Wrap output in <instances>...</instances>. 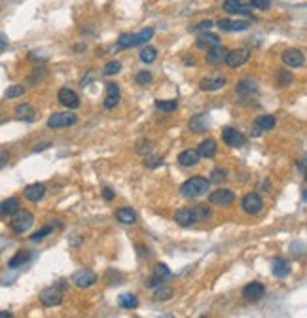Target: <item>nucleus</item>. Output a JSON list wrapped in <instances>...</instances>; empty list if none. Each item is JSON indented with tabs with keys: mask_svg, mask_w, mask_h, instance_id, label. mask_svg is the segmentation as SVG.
Returning <instances> with one entry per match:
<instances>
[{
	"mask_svg": "<svg viewBox=\"0 0 307 318\" xmlns=\"http://www.w3.org/2000/svg\"><path fill=\"white\" fill-rule=\"evenodd\" d=\"M209 186H211V180L203 178V176H194L186 180L180 186V194L188 199H195V197H201L209 192Z\"/></svg>",
	"mask_w": 307,
	"mask_h": 318,
	"instance_id": "obj_1",
	"label": "nucleus"
},
{
	"mask_svg": "<svg viewBox=\"0 0 307 318\" xmlns=\"http://www.w3.org/2000/svg\"><path fill=\"white\" fill-rule=\"evenodd\" d=\"M154 36V29L152 27H146L142 29L140 32H135V34H121L118 38V48L119 50H127V48H135V46H140V44H146V40H150Z\"/></svg>",
	"mask_w": 307,
	"mask_h": 318,
	"instance_id": "obj_2",
	"label": "nucleus"
},
{
	"mask_svg": "<svg viewBox=\"0 0 307 318\" xmlns=\"http://www.w3.org/2000/svg\"><path fill=\"white\" fill-rule=\"evenodd\" d=\"M32 224H34V216H32V212L21 210V208H19L17 212H13V218H12V222H10L13 233H19V235L31 229Z\"/></svg>",
	"mask_w": 307,
	"mask_h": 318,
	"instance_id": "obj_3",
	"label": "nucleus"
},
{
	"mask_svg": "<svg viewBox=\"0 0 307 318\" xmlns=\"http://www.w3.org/2000/svg\"><path fill=\"white\" fill-rule=\"evenodd\" d=\"M76 116L72 112H55L48 118V127L50 129H63V127H70L76 123Z\"/></svg>",
	"mask_w": 307,
	"mask_h": 318,
	"instance_id": "obj_4",
	"label": "nucleus"
},
{
	"mask_svg": "<svg viewBox=\"0 0 307 318\" xmlns=\"http://www.w3.org/2000/svg\"><path fill=\"white\" fill-rule=\"evenodd\" d=\"M40 301L46 307H57L63 301V290L59 286H50L40 292Z\"/></svg>",
	"mask_w": 307,
	"mask_h": 318,
	"instance_id": "obj_5",
	"label": "nucleus"
},
{
	"mask_svg": "<svg viewBox=\"0 0 307 318\" xmlns=\"http://www.w3.org/2000/svg\"><path fill=\"white\" fill-rule=\"evenodd\" d=\"M175 222L182 227H190V225L197 224V214H195V206H184L175 212Z\"/></svg>",
	"mask_w": 307,
	"mask_h": 318,
	"instance_id": "obj_6",
	"label": "nucleus"
},
{
	"mask_svg": "<svg viewBox=\"0 0 307 318\" xmlns=\"http://www.w3.org/2000/svg\"><path fill=\"white\" fill-rule=\"evenodd\" d=\"M249 59H251V51L247 50V48H239V50L228 51L226 61L224 62H226L228 67H232V69H237V67H243Z\"/></svg>",
	"mask_w": 307,
	"mask_h": 318,
	"instance_id": "obj_7",
	"label": "nucleus"
},
{
	"mask_svg": "<svg viewBox=\"0 0 307 318\" xmlns=\"http://www.w3.org/2000/svg\"><path fill=\"white\" fill-rule=\"evenodd\" d=\"M241 208L247 214H258L263 208V201L258 194H247L241 201Z\"/></svg>",
	"mask_w": 307,
	"mask_h": 318,
	"instance_id": "obj_8",
	"label": "nucleus"
},
{
	"mask_svg": "<svg viewBox=\"0 0 307 318\" xmlns=\"http://www.w3.org/2000/svg\"><path fill=\"white\" fill-rule=\"evenodd\" d=\"M222 140L228 144V146H232V148H241L244 146L247 142V138L241 131L237 129H233V127H226V129H222Z\"/></svg>",
	"mask_w": 307,
	"mask_h": 318,
	"instance_id": "obj_9",
	"label": "nucleus"
},
{
	"mask_svg": "<svg viewBox=\"0 0 307 318\" xmlns=\"http://www.w3.org/2000/svg\"><path fill=\"white\" fill-rule=\"evenodd\" d=\"M209 201H211L213 205L228 206L235 201V194H233L232 189H228V187H220V189H216V192H213V194L209 195Z\"/></svg>",
	"mask_w": 307,
	"mask_h": 318,
	"instance_id": "obj_10",
	"label": "nucleus"
},
{
	"mask_svg": "<svg viewBox=\"0 0 307 318\" xmlns=\"http://www.w3.org/2000/svg\"><path fill=\"white\" fill-rule=\"evenodd\" d=\"M72 282L78 288H89L97 282V274L93 271H89V269H80V271H76L72 274Z\"/></svg>",
	"mask_w": 307,
	"mask_h": 318,
	"instance_id": "obj_11",
	"label": "nucleus"
},
{
	"mask_svg": "<svg viewBox=\"0 0 307 318\" xmlns=\"http://www.w3.org/2000/svg\"><path fill=\"white\" fill-rule=\"evenodd\" d=\"M282 62L289 65L292 69H298L305 62V57H303V51H300L298 48H289V50L282 51Z\"/></svg>",
	"mask_w": 307,
	"mask_h": 318,
	"instance_id": "obj_12",
	"label": "nucleus"
},
{
	"mask_svg": "<svg viewBox=\"0 0 307 318\" xmlns=\"http://www.w3.org/2000/svg\"><path fill=\"white\" fill-rule=\"evenodd\" d=\"M57 99H59V102L63 106H67L69 110H74V108L80 106V97H78V93H76L74 89H70V88L61 89L59 95H57Z\"/></svg>",
	"mask_w": 307,
	"mask_h": 318,
	"instance_id": "obj_13",
	"label": "nucleus"
},
{
	"mask_svg": "<svg viewBox=\"0 0 307 318\" xmlns=\"http://www.w3.org/2000/svg\"><path fill=\"white\" fill-rule=\"evenodd\" d=\"M265 295V286L262 282H251L243 288V298L247 301H260Z\"/></svg>",
	"mask_w": 307,
	"mask_h": 318,
	"instance_id": "obj_14",
	"label": "nucleus"
},
{
	"mask_svg": "<svg viewBox=\"0 0 307 318\" xmlns=\"http://www.w3.org/2000/svg\"><path fill=\"white\" fill-rule=\"evenodd\" d=\"M119 99H121V93H119V86L114 83V81H108L107 83V95H105V108H116L119 104Z\"/></svg>",
	"mask_w": 307,
	"mask_h": 318,
	"instance_id": "obj_15",
	"label": "nucleus"
},
{
	"mask_svg": "<svg viewBox=\"0 0 307 318\" xmlns=\"http://www.w3.org/2000/svg\"><path fill=\"white\" fill-rule=\"evenodd\" d=\"M220 31H226V32H241V31H247L251 23L249 21H232V19H220L218 23H216Z\"/></svg>",
	"mask_w": 307,
	"mask_h": 318,
	"instance_id": "obj_16",
	"label": "nucleus"
},
{
	"mask_svg": "<svg viewBox=\"0 0 307 318\" xmlns=\"http://www.w3.org/2000/svg\"><path fill=\"white\" fill-rule=\"evenodd\" d=\"M224 86H226V78L224 76H209V78H203L199 81L201 91H218Z\"/></svg>",
	"mask_w": 307,
	"mask_h": 318,
	"instance_id": "obj_17",
	"label": "nucleus"
},
{
	"mask_svg": "<svg viewBox=\"0 0 307 318\" xmlns=\"http://www.w3.org/2000/svg\"><path fill=\"white\" fill-rule=\"evenodd\" d=\"M228 51L224 46H214V48H209L207 50V55H205V61L211 62V65H222V62L226 61V55Z\"/></svg>",
	"mask_w": 307,
	"mask_h": 318,
	"instance_id": "obj_18",
	"label": "nucleus"
},
{
	"mask_svg": "<svg viewBox=\"0 0 307 318\" xmlns=\"http://www.w3.org/2000/svg\"><path fill=\"white\" fill-rule=\"evenodd\" d=\"M290 263L286 262V260H282V258H273L271 260V273H273V277H277V279H286L290 274Z\"/></svg>",
	"mask_w": 307,
	"mask_h": 318,
	"instance_id": "obj_19",
	"label": "nucleus"
},
{
	"mask_svg": "<svg viewBox=\"0 0 307 318\" xmlns=\"http://www.w3.org/2000/svg\"><path fill=\"white\" fill-rule=\"evenodd\" d=\"M23 194H25V199L32 201V203H36V201H40L46 195V186H44V184H40V182H36V184L27 186Z\"/></svg>",
	"mask_w": 307,
	"mask_h": 318,
	"instance_id": "obj_20",
	"label": "nucleus"
},
{
	"mask_svg": "<svg viewBox=\"0 0 307 318\" xmlns=\"http://www.w3.org/2000/svg\"><path fill=\"white\" fill-rule=\"evenodd\" d=\"M216 152H218V146H216V142H214L213 138H207V140H203V142L197 146V154H199V157H205V159L214 157L216 156Z\"/></svg>",
	"mask_w": 307,
	"mask_h": 318,
	"instance_id": "obj_21",
	"label": "nucleus"
},
{
	"mask_svg": "<svg viewBox=\"0 0 307 318\" xmlns=\"http://www.w3.org/2000/svg\"><path fill=\"white\" fill-rule=\"evenodd\" d=\"M220 44V36L218 34H213V32H203L199 38H197V48L201 50H209V48H214V46Z\"/></svg>",
	"mask_w": 307,
	"mask_h": 318,
	"instance_id": "obj_22",
	"label": "nucleus"
},
{
	"mask_svg": "<svg viewBox=\"0 0 307 318\" xmlns=\"http://www.w3.org/2000/svg\"><path fill=\"white\" fill-rule=\"evenodd\" d=\"M224 10L228 13H233V15H251V6L247 4H237L233 0H226L224 2Z\"/></svg>",
	"mask_w": 307,
	"mask_h": 318,
	"instance_id": "obj_23",
	"label": "nucleus"
},
{
	"mask_svg": "<svg viewBox=\"0 0 307 318\" xmlns=\"http://www.w3.org/2000/svg\"><path fill=\"white\" fill-rule=\"evenodd\" d=\"M178 163L182 167H195L199 163V154H197V150H184L178 156Z\"/></svg>",
	"mask_w": 307,
	"mask_h": 318,
	"instance_id": "obj_24",
	"label": "nucleus"
},
{
	"mask_svg": "<svg viewBox=\"0 0 307 318\" xmlns=\"http://www.w3.org/2000/svg\"><path fill=\"white\" fill-rule=\"evenodd\" d=\"M254 127H258L260 131H271V129L275 127V116H271V114H262V116H258L256 121H254Z\"/></svg>",
	"mask_w": 307,
	"mask_h": 318,
	"instance_id": "obj_25",
	"label": "nucleus"
},
{
	"mask_svg": "<svg viewBox=\"0 0 307 318\" xmlns=\"http://www.w3.org/2000/svg\"><path fill=\"white\" fill-rule=\"evenodd\" d=\"M19 210V199L17 197H10L0 203V216H10L13 212Z\"/></svg>",
	"mask_w": 307,
	"mask_h": 318,
	"instance_id": "obj_26",
	"label": "nucleus"
},
{
	"mask_svg": "<svg viewBox=\"0 0 307 318\" xmlns=\"http://www.w3.org/2000/svg\"><path fill=\"white\" fill-rule=\"evenodd\" d=\"M209 127V119L205 114H199V116H194V118L190 119V129L194 133H203L207 131Z\"/></svg>",
	"mask_w": 307,
	"mask_h": 318,
	"instance_id": "obj_27",
	"label": "nucleus"
},
{
	"mask_svg": "<svg viewBox=\"0 0 307 318\" xmlns=\"http://www.w3.org/2000/svg\"><path fill=\"white\" fill-rule=\"evenodd\" d=\"M29 260H31V252H29V250H19L17 254L8 262V267L17 269V267H21V265H25Z\"/></svg>",
	"mask_w": 307,
	"mask_h": 318,
	"instance_id": "obj_28",
	"label": "nucleus"
},
{
	"mask_svg": "<svg viewBox=\"0 0 307 318\" xmlns=\"http://www.w3.org/2000/svg\"><path fill=\"white\" fill-rule=\"evenodd\" d=\"M116 218L121 222V224H127V225H133L135 222H137V214L131 210V208H118L116 210Z\"/></svg>",
	"mask_w": 307,
	"mask_h": 318,
	"instance_id": "obj_29",
	"label": "nucleus"
},
{
	"mask_svg": "<svg viewBox=\"0 0 307 318\" xmlns=\"http://www.w3.org/2000/svg\"><path fill=\"white\" fill-rule=\"evenodd\" d=\"M15 116H17L19 119H25V121H32V119L36 118V112H34V108H32L31 104H19L17 108H15Z\"/></svg>",
	"mask_w": 307,
	"mask_h": 318,
	"instance_id": "obj_30",
	"label": "nucleus"
},
{
	"mask_svg": "<svg viewBox=\"0 0 307 318\" xmlns=\"http://www.w3.org/2000/svg\"><path fill=\"white\" fill-rule=\"evenodd\" d=\"M118 303L121 309H137L138 307V300L135 293H121L118 298Z\"/></svg>",
	"mask_w": 307,
	"mask_h": 318,
	"instance_id": "obj_31",
	"label": "nucleus"
},
{
	"mask_svg": "<svg viewBox=\"0 0 307 318\" xmlns=\"http://www.w3.org/2000/svg\"><path fill=\"white\" fill-rule=\"evenodd\" d=\"M256 89H258L256 81L249 80V78H247V80H241L237 86H235V91H237L239 95H251V93H254Z\"/></svg>",
	"mask_w": 307,
	"mask_h": 318,
	"instance_id": "obj_32",
	"label": "nucleus"
},
{
	"mask_svg": "<svg viewBox=\"0 0 307 318\" xmlns=\"http://www.w3.org/2000/svg\"><path fill=\"white\" fill-rule=\"evenodd\" d=\"M138 55H140V61L146 62V65H150V62H154L157 59V50L154 46H146V48L140 50Z\"/></svg>",
	"mask_w": 307,
	"mask_h": 318,
	"instance_id": "obj_33",
	"label": "nucleus"
},
{
	"mask_svg": "<svg viewBox=\"0 0 307 318\" xmlns=\"http://www.w3.org/2000/svg\"><path fill=\"white\" fill-rule=\"evenodd\" d=\"M277 86L279 88H284V86H290L292 81H294V76L290 74V72H286V70H277Z\"/></svg>",
	"mask_w": 307,
	"mask_h": 318,
	"instance_id": "obj_34",
	"label": "nucleus"
},
{
	"mask_svg": "<svg viewBox=\"0 0 307 318\" xmlns=\"http://www.w3.org/2000/svg\"><path fill=\"white\" fill-rule=\"evenodd\" d=\"M173 298V290L167 286H157L156 293H154V300L156 301H169Z\"/></svg>",
	"mask_w": 307,
	"mask_h": 318,
	"instance_id": "obj_35",
	"label": "nucleus"
},
{
	"mask_svg": "<svg viewBox=\"0 0 307 318\" xmlns=\"http://www.w3.org/2000/svg\"><path fill=\"white\" fill-rule=\"evenodd\" d=\"M156 108L161 112H173L178 108V100H156Z\"/></svg>",
	"mask_w": 307,
	"mask_h": 318,
	"instance_id": "obj_36",
	"label": "nucleus"
},
{
	"mask_svg": "<svg viewBox=\"0 0 307 318\" xmlns=\"http://www.w3.org/2000/svg\"><path fill=\"white\" fill-rule=\"evenodd\" d=\"M226 178H228V171H226V168H222V167H216L213 173H211V180L216 182V184L224 182Z\"/></svg>",
	"mask_w": 307,
	"mask_h": 318,
	"instance_id": "obj_37",
	"label": "nucleus"
},
{
	"mask_svg": "<svg viewBox=\"0 0 307 318\" xmlns=\"http://www.w3.org/2000/svg\"><path fill=\"white\" fill-rule=\"evenodd\" d=\"M195 214H197V222H205L207 218H211V208L207 205H197Z\"/></svg>",
	"mask_w": 307,
	"mask_h": 318,
	"instance_id": "obj_38",
	"label": "nucleus"
},
{
	"mask_svg": "<svg viewBox=\"0 0 307 318\" xmlns=\"http://www.w3.org/2000/svg\"><path fill=\"white\" fill-rule=\"evenodd\" d=\"M25 93V88L23 86H10L6 89V99H15V97H21V95Z\"/></svg>",
	"mask_w": 307,
	"mask_h": 318,
	"instance_id": "obj_39",
	"label": "nucleus"
},
{
	"mask_svg": "<svg viewBox=\"0 0 307 318\" xmlns=\"http://www.w3.org/2000/svg\"><path fill=\"white\" fill-rule=\"evenodd\" d=\"M154 274H157V277H161L163 281H165V279H169L171 274V269L167 267V265H165V263H157L156 265V269H154Z\"/></svg>",
	"mask_w": 307,
	"mask_h": 318,
	"instance_id": "obj_40",
	"label": "nucleus"
},
{
	"mask_svg": "<svg viewBox=\"0 0 307 318\" xmlns=\"http://www.w3.org/2000/svg\"><path fill=\"white\" fill-rule=\"evenodd\" d=\"M119 70H121V62L119 61H110L105 65V74H108V76L118 74Z\"/></svg>",
	"mask_w": 307,
	"mask_h": 318,
	"instance_id": "obj_41",
	"label": "nucleus"
},
{
	"mask_svg": "<svg viewBox=\"0 0 307 318\" xmlns=\"http://www.w3.org/2000/svg\"><path fill=\"white\" fill-rule=\"evenodd\" d=\"M135 81H137V83H140V86L150 83V81H152V72H148V70H140V72L135 76Z\"/></svg>",
	"mask_w": 307,
	"mask_h": 318,
	"instance_id": "obj_42",
	"label": "nucleus"
},
{
	"mask_svg": "<svg viewBox=\"0 0 307 318\" xmlns=\"http://www.w3.org/2000/svg\"><path fill=\"white\" fill-rule=\"evenodd\" d=\"M51 231H53V229H51L50 225H46V227H42V229H40V231H36V233H32V235H31V241H42V239H44V237H48V235H50Z\"/></svg>",
	"mask_w": 307,
	"mask_h": 318,
	"instance_id": "obj_43",
	"label": "nucleus"
},
{
	"mask_svg": "<svg viewBox=\"0 0 307 318\" xmlns=\"http://www.w3.org/2000/svg\"><path fill=\"white\" fill-rule=\"evenodd\" d=\"M251 2V8H256V10H268L271 4V0H249Z\"/></svg>",
	"mask_w": 307,
	"mask_h": 318,
	"instance_id": "obj_44",
	"label": "nucleus"
},
{
	"mask_svg": "<svg viewBox=\"0 0 307 318\" xmlns=\"http://www.w3.org/2000/svg\"><path fill=\"white\" fill-rule=\"evenodd\" d=\"M163 284V279L161 277H157V274H152L150 279L146 281V288H157Z\"/></svg>",
	"mask_w": 307,
	"mask_h": 318,
	"instance_id": "obj_45",
	"label": "nucleus"
},
{
	"mask_svg": "<svg viewBox=\"0 0 307 318\" xmlns=\"http://www.w3.org/2000/svg\"><path fill=\"white\" fill-rule=\"evenodd\" d=\"M213 27V21H201V23H197L195 27H190V31H194V32H197V31H209Z\"/></svg>",
	"mask_w": 307,
	"mask_h": 318,
	"instance_id": "obj_46",
	"label": "nucleus"
},
{
	"mask_svg": "<svg viewBox=\"0 0 307 318\" xmlns=\"http://www.w3.org/2000/svg\"><path fill=\"white\" fill-rule=\"evenodd\" d=\"M161 163H163L161 157H145V165H146V167H150V168L159 167Z\"/></svg>",
	"mask_w": 307,
	"mask_h": 318,
	"instance_id": "obj_47",
	"label": "nucleus"
},
{
	"mask_svg": "<svg viewBox=\"0 0 307 318\" xmlns=\"http://www.w3.org/2000/svg\"><path fill=\"white\" fill-rule=\"evenodd\" d=\"M103 197H105L107 201H112L114 199V192L110 189V187H105V189H103Z\"/></svg>",
	"mask_w": 307,
	"mask_h": 318,
	"instance_id": "obj_48",
	"label": "nucleus"
},
{
	"mask_svg": "<svg viewBox=\"0 0 307 318\" xmlns=\"http://www.w3.org/2000/svg\"><path fill=\"white\" fill-rule=\"evenodd\" d=\"M6 46H8V36L4 32H0V50H4Z\"/></svg>",
	"mask_w": 307,
	"mask_h": 318,
	"instance_id": "obj_49",
	"label": "nucleus"
},
{
	"mask_svg": "<svg viewBox=\"0 0 307 318\" xmlns=\"http://www.w3.org/2000/svg\"><path fill=\"white\" fill-rule=\"evenodd\" d=\"M6 161H8V154L6 152H0V168L6 165Z\"/></svg>",
	"mask_w": 307,
	"mask_h": 318,
	"instance_id": "obj_50",
	"label": "nucleus"
},
{
	"mask_svg": "<svg viewBox=\"0 0 307 318\" xmlns=\"http://www.w3.org/2000/svg\"><path fill=\"white\" fill-rule=\"evenodd\" d=\"M46 148H50V142H42V144H36V146H34V152L46 150Z\"/></svg>",
	"mask_w": 307,
	"mask_h": 318,
	"instance_id": "obj_51",
	"label": "nucleus"
},
{
	"mask_svg": "<svg viewBox=\"0 0 307 318\" xmlns=\"http://www.w3.org/2000/svg\"><path fill=\"white\" fill-rule=\"evenodd\" d=\"M0 318H12V312H6V311H0Z\"/></svg>",
	"mask_w": 307,
	"mask_h": 318,
	"instance_id": "obj_52",
	"label": "nucleus"
},
{
	"mask_svg": "<svg viewBox=\"0 0 307 318\" xmlns=\"http://www.w3.org/2000/svg\"><path fill=\"white\" fill-rule=\"evenodd\" d=\"M300 171H301V175L305 173V159H301L300 161Z\"/></svg>",
	"mask_w": 307,
	"mask_h": 318,
	"instance_id": "obj_53",
	"label": "nucleus"
},
{
	"mask_svg": "<svg viewBox=\"0 0 307 318\" xmlns=\"http://www.w3.org/2000/svg\"><path fill=\"white\" fill-rule=\"evenodd\" d=\"M233 2H237V4H247L249 0H233Z\"/></svg>",
	"mask_w": 307,
	"mask_h": 318,
	"instance_id": "obj_54",
	"label": "nucleus"
}]
</instances>
